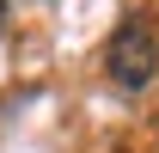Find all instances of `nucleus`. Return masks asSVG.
<instances>
[{
	"label": "nucleus",
	"mask_w": 159,
	"mask_h": 153,
	"mask_svg": "<svg viewBox=\"0 0 159 153\" xmlns=\"http://www.w3.org/2000/svg\"><path fill=\"white\" fill-rule=\"evenodd\" d=\"M104 74H110L116 92H147V86H153V74H159V37H153L147 19L116 25V37L104 49Z\"/></svg>",
	"instance_id": "nucleus-1"
},
{
	"label": "nucleus",
	"mask_w": 159,
	"mask_h": 153,
	"mask_svg": "<svg viewBox=\"0 0 159 153\" xmlns=\"http://www.w3.org/2000/svg\"><path fill=\"white\" fill-rule=\"evenodd\" d=\"M0 19H6V0H0Z\"/></svg>",
	"instance_id": "nucleus-2"
}]
</instances>
